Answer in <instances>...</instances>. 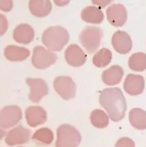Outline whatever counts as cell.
Wrapping results in <instances>:
<instances>
[{
  "mask_svg": "<svg viewBox=\"0 0 146 147\" xmlns=\"http://www.w3.org/2000/svg\"><path fill=\"white\" fill-rule=\"evenodd\" d=\"M80 142V134L73 126L62 125L57 129L56 147H77Z\"/></svg>",
  "mask_w": 146,
  "mask_h": 147,
  "instance_id": "obj_4",
  "label": "cell"
},
{
  "mask_svg": "<svg viewBox=\"0 0 146 147\" xmlns=\"http://www.w3.org/2000/svg\"><path fill=\"white\" fill-rule=\"evenodd\" d=\"M19 147H21V146H19Z\"/></svg>",
  "mask_w": 146,
  "mask_h": 147,
  "instance_id": "obj_30",
  "label": "cell"
},
{
  "mask_svg": "<svg viewBox=\"0 0 146 147\" xmlns=\"http://www.w3.org/2000/svg\"><path fill=\"white\" fill-rule=\"evenodd\" d=\"M106 15L109 23L115 27H121L126 22V8L121 3H116L109 6L106 10Z\"/></svg>",
  "mask_w": 146,
  "mask_h": 147,
  "instance_id": "obj_9",
  "label": "cell"
},
{
  "mask_svg": "<svg viewBox=\"0 0 146 147\" xmlns=\"http://www.w3.org/2000/svg\"><path fill=\"white\" fill-rule=\"evenodd\" d=\"M100 102L113 121L119 122L125 116L126 101L119 88L113 87L104 90L100 94Z\"/></svg>",
  "mask_w": 146,
  "mask_h": 147,
  "instance_id": "obj_1",
  "label": "cell"
},
{
  "mask_svg": "<svg viewBox=\"0 0 146 147\" xmlns=\"http://www.w3.org/2000/svg\"><path fill=\"white\" fill-rule=\"evenodd\" d=\"M30 137V131L22 126H18L12 129L6 135V143L9 146L23 144L27 142Z\"/></svg>",
  "mask_w": 146,
  "mask_h": 147,
  "instance_id": "obj_12",
  "label": "cell"
},
{
  "mask_svg": "<svg viewBox=\"0 0 146 147\" xmlns=\"http://www.w3.org/2000/svg\"><path fill=\"white\" fill-rule=\"evenodd\" d=\"M115 147H135V144L130 138H123L117 141Z\"/></svg>",
  "mask_w": 146,
  "mask_h": 147,
  "instance_id": "obj_25",
  "label": "cell"
},
{
  "mask_svg": "<svg viewBox=\"0 0 146 147\" xmlns=\"http://www.w3.org/2000/svg\"><path fill=\"white\" fill-rule=\"evenodd\" d=\"M93 3H95V5H97V6H99L100 7H104L106 6L108 3H109L111 2V1H92Z\"/></svg>",
  "mask_w": 146,
  "mask_h": 147,
  "instance_id": "obj_28",
  "label": "cell"
},
{
  "mask_svg": "<svg viewBox=\"0 0 146 147\" xmlns=\"http://www.w3.org/2000/svg\"><path fill=\"white\" fill-rule=\"evenodd\" d=\"M128 65L133 71H143L146 69V55L143 52H137L130 56Z\"/></svg>",
  "mask_w": 146,
  "mask_h": 147,
  "instance_id": "obj_21",
  "label": "cell"
},
{
  "mask_svg": "<svg viewBox=\"0 0 146 147\" xmlns=\"http://www.w3.org/2000/svg\"><path fill=\"white\" fill-rule=\"evenodd\" d=\"M145 80L142 76L130 74L126 76L123 83V88L128 94L137 96L141 94L144 90Z\"/></svg>",
  "mask_w": 146,
  "mask_h": 147,
  "instance_id": "obj_11",
  "label": "cell"
},
{
  "mask_svg": "<svg viewBox=\"0 0 146 147\" xmlns=\"http://www.w3.org/2000/svg\"><path fill=\"white\" fill-rule=\"evenodd\" d=\"M69 34L62 26H52L47 28L42 36L43 43L49 50L58 52L68 43Z\"/></svg>",
  "mask_w": 146,
  "mask_h": 147,
  "instance_id": "obj_2",
  "label": "cell"
},
{
  "mask_svg": "<svg viewBox=\"0 0 146 147\" xmlns=\"http://www.w3.org/2000/svg\"><path fill=\"white\" fill-rule=\"evenodd\" d=\"M25 118L30 127H36L46 122L47 113L41 107L31 106L25 110Z\"/></svg>",
  "mask_w": 146,
  "mask_h": 147,
  "instance_id": "obj_14",
  "label": "cell"
},
{
  "mask_svg": "<svg viewBox=\"0 0 146 147\" xmlns=\"http://www.w3.org/2000/svg\"><path fill=\"white\" fill-rule=\"evenodd\" d=\"M65 57L67 63L74 67H80L86 60V54L76 44L70 45L65 51Z\"/></svg>",
  "mask_w": 146,
  "mask_h": 147,
  "instance_id": "obj_13",
  "label": "cell"
},
{
  "mask_svg": "<svg viewBox=\"0 0 146 147\" xmlns=\"http://www.w3.org/2000/svg\"><path fill=\"white\" fill-rule=\"evenodd\" d=\"M103 36V30L99 27L87 26L80 34V41L86 51L91 54L95 52L100 45Z\"/></svg>",
  "mask_w": 146,
  "mask_h": 147,
  "instance_id": "obj_3",
  "label": "cell"
},
{
  "mask_svg": "<svg viewBox=\"0 0 146 147\" xmlns=\"http://www.w3.org/2000/svg\"><path fill=\"white\" fill-rule=\"evenodd\" d=\"M130 124L135 128L140 130L146 129V112L139 108L133 109L129 113Z\"/></svg>",
  "mask_w": 146,
  "mask_h": 147,
  "instance_id": "obj_20",
  "label": "cell"
},
{
  "mask_svg": "<svg viewBox=\"0 0 146 147\" xmlns=\"http://www.w3.org/2000/svg\"><path fill=\"white\" fill-rule=\"evenodd\" d=\"M13 1H10V0H6V1L1 0L0 1V8L4 12H9L10 10H11L13 8Z\"/></svg>",
  "mask_w": 146,
  "mask_h": 147,
  "instance_id": "obj_26",
  "label": "cell"
},
{
  "mask_svg": "<svg viewBox=\"0 0 146 147\" xmlns=\"http://www.w3.org/2000/svg\"><path fill=\"white\" fill-rule=\"evenodd\" d=\"M83 21L91 24H100L103 22L104 14L100 8L95 6H87L81 12Z\"/></svg>",
  "mask_w": 146,
  "mask_h": 147,
  "instance_id": "obj_19",
  "label": "cell"
},
{
  "mask_svg": "<svg viewBox=\"0 0 146 147\" xmlns=\"http://www.w3.org/2000/svg\"><path fill=\"white\" fill-rule=\"evenodd\" d=\"M92 125L97 128H105L108 125V118L106 113L102 110L95 109L91 114Z\"/></svg>",
  "mask_w": 146,
  "mask_h": 147,
  "instance_id": "obj_23",
  "label": "cell"
},
{
  "mask_svg": "<svg viewBox=\"0 0 146 147\" xmlns=\"http://www.w3.org/2000/svg\"><path fill=\"white\" fill-rule=\"evenodd\" d=\"M112 45L118 53L125 55L131 50L133 42L128 33L124 31L118 30L113 35Z\"/></svg>",
  "mask_w": 146,
  "mask_h": 147,
  "instance_id": "obj_10",
  "label": "cell"
},
{
  "mask_svg": "<svg viewBox=\"0 0 146 147\" xmlns=\"http://www.w3.org/2000/svg\"><path fill=\"white\" fill-rule=\"evenodd\" d=\"M22 118L21 110L18 106L5 107L0 112V127L1 129H9L19 123Z\"/></svg>",
  "mask_w": 146,
  "mask_h": 147,
  "instance_id": "obj_6",
  "label": "cell"
},
{
  "mask_svg": "<svg viewBox=\"0 0 146 147\" xmlns=\"http://www.w3.org/2000/svg\"><path fill=\"white\" fill-rule=\"evenodd\" d=\"M54 3H56L58 6H65L69 3V1H54Z\"/></svg>",
  "mask_w": 146,
  "mask_h": 147,
  "instance_id": "obj_29",
  "label": "cell"
},
{
  "mask_svg": "<svg viewBox=\"0 0 146 147\" xmlns=\"http://www.w3.org/2000/svg\"><path fill=\"white\" fill-rule=\"evenodd\" d=\"M123 76V70L120 66L113 65L102 73V80L106 85H115L120 83Z\"/></svg>",
  "mask_w": 146,
  "mask_h": 147,
  "instance_id": "obj_17",
  "label": "cell"
},
{
  "mask_svg": "<svg viewBox=\"0 0 146 147\" xmlns=\"http://www.w3.org/2000/svg\"><path fill=\"white\" fill-rule=\"evenodd\" d=\"M32 139L41 142L43 144H50L54 140V134L50 129L41 128L34 133L32 136Z\"/></svg>",
  "mask_w": 146,
  "mask_h": 147,
  "instance_id": "obj_24",
  "label": "cell"
},
{
  "mask_svg": "<svg viewBox=\"0 0 146 147\" xmlns=\"http://www.w3.org/2000/svg\"><path fill=\"white\" fill-rule=\"evenodd\" d=\"M30 52L25 48L17 45H8L4 50V55L7 59L11 61H22L27 59Z\"/></svg>",
  "mask_w": 146,
  "mask_h": 147,
  "instance_id": "obj_18",
  "label": "cell"
},
{
  "mask_svg": "<svg viewBox=\"0 0 146 147\" xmlns=\"http://www.w3.org/2000/svg\"><path fill=\"white\" fill-rule=\"evenodd\" d=\"M112 53L107 48H102L93 58V63L98 67H104L108 65L111 61Z\"/></svg>",
  "mask_w": 146,
  "mask_h": 147,
  "instance_id": "obj_22",
  "label": "cell"
},
{
  "mask_svg": "<svg viewBox=\"0 0 146 147\" xmlns=\"http://www.w3.org/2000/svg\"><path fill=\"white\" fill-rule=\"evenodd\" d=\"M0 24H1V31H0V35H3L6 32L8 28V22L6 17L3 15H0Z\"/></svg>",
  "mask_w": 146,
  "mask_h": 147,
  "instance_id": "obj_27",
  "label": "cell"
},
{
  "mask_svg": "<svg viewBox=\"0 0 146 147\" xmlns=\"http://www.w3.org/2000/svg\"><path fill=\"white\" fill-rule=\"evenodd\" d=\"M29 8L31 13L34 16L44 17L51 13L52 5L51 1L48 0H42V1L31 0L29 1Z\"/></svg>",
  "mask_w": 146,
  "mask_h": 147,
  "instance_id": "obj_16",
  "label": "cell"
},
{
  "mask_svg": "<svg viewBox=\"0 0 146 147\" xmlns=\"http://www.w3.org/2000/svg\"><path fill=\"white\" fill-rule=\"evenodd\" d=\"M54 87L56 92L65 100L72 99L76 95V84L69 76L56 77L54 81Z\"/></svg>",
  "mask_w": 146,
  "mask_h": 147,
  "instance_id": "obj_7",
  "label": "cell"
},
{
  "mask_svg": "<svg viewBox=\"0 0 146 147\" xmlns=\"http://www.w3.org/2000/svg\"><path fill=\"white\" fill-rule=\"evenodd\" d=\"M56 60V55L47 50L44 47L36 46L34 48L32 63L37 69H46L54 63Z\"/></svg>",
  "mask_w": 146,
  "mask_h": 147,
  "instance_id": "obj_5",
  "label": "cell"
},
{
  "mask_svg": "<svg viewBox=\"0 0 146 147\" xmlns=\"http://www.w3.org/2000/svg\"><path fill=\"white\" fill-rule=\"evenodd\" d=\"M26 83L30 87L29 98L32 102H39L48 93V87L46 82L41 78H28Z\"/></svg>",
  "mask_w": 146,
  "mask_h": 147,
  "instance_id": "obj_8",
  "label": "cell"
},
{
  "mask_svg": "<svg viewBox=\"0 0 146 147\" xmlns=\"http://www.w3.org/2000/svg\"><path fill=\"white\" fill-rule=\"evenodd\" d=\"M13 37L17 43L28 44L34 39V31L28 24H20L14 30Z\"/></svg>",
  "mask_w": 146,
  "mask_h": 147,
  "instance_id": "obj_15",
  "label": "cell"
}]
</instances>
